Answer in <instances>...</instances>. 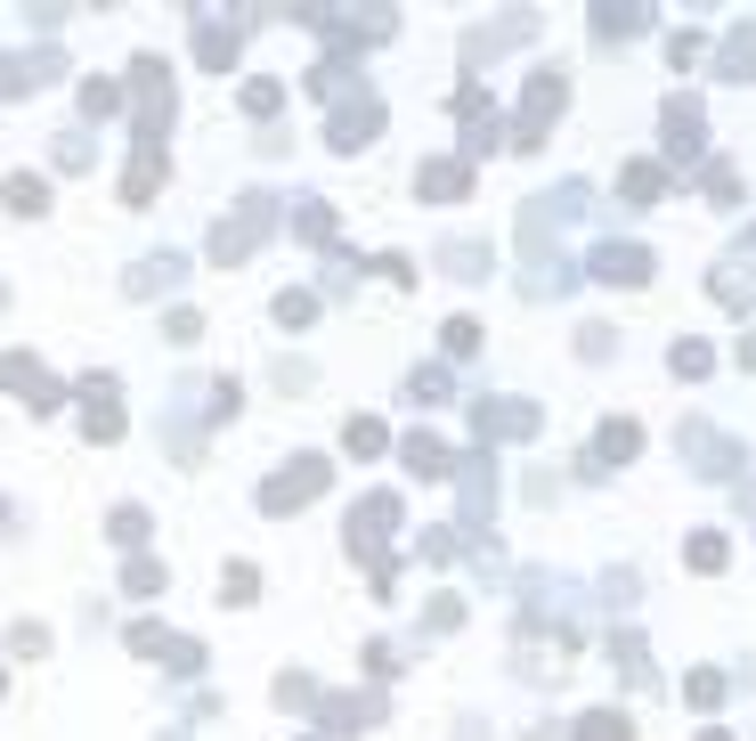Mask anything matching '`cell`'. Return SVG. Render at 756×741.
<instances>
[{
    "instance_id": "6da1fadb",
    "label": "cell",
    "mask_w": 756,
    "mask_h": 741,
    "mask_svg": "<svg viewBox=\"0 0 756 741\" xmlns=\"http://www.w3.org/2000/svg\"><path fill=\"white\" fill-rule=\"evenodd\" d=\"M269 220H277V204H269V196H244V213L212 229V261H220V270H237V261L252 253V244L269 237Z\"/></svg>"
},
{
    "instance_id": "7a4b0ae2",
    "label": "cell",
    "mask_w": 756,
    "mask_h": 741,
    "mask_svg": "<svg viewBox=\"0 0 756 741\" xmlns=\"http://www.w3.org/2000/svg\"><path fill=\"white\" fill-rule=\"evenodd\" d=\"M326 481H333V465H326V457H293V472H269V481H261V513H293V505H309Z\"/></svg>"
},
{
    "instance_id": "3957f363",
    "label": "cell",
    "mask_w": 756,
    "mask_h": 741,
    "mask_svg": "<svg viewBox=\"0 0 756 741\" xmlns=\"http://www.w3.org/2000/svg\"><path fill=\"white\" fill-rule=\"evenodd\" d=\"M561 98H570V81H561L554 66L529 74V98H521V131H513V148H545V131H554Z\"/></svg>"
},
{
    "instance_id": "277c9868",
    "label": "cell",
    "mask_w": 756,
    "mask_h": 741,
    "mask_svg": "<svg viewBox=\"0 0 756 741\" xmlns=\"http://www.w3.org/2000/svg\"><path fill=\"white\" fill-rule=\"evenodd\" d=\"M0 383H9L17 400L33 407V416H57V375H50L33 351H9V359H0Z\"/></svg>"
},
{
    "instance_id": "5b68a950",
    "label": "cell",
    "mask_w": 756,
    "mask_h": 741,
    "mask_svg": "<svg viewBox=\"0 0 756 741\" xmlns=\"http://www.w3.org/2000/svg\"><path fill=\"white\" fill-rule=\"evenodd\" d=\"M472 432H480V440H529V432H537V407H521V400H480V407H472Z\"/></svg>"
},
{
    "instance_id": "8992f818",
    "label": "cell",
    "mask_w": 756,
    "mask_h": 741,
    "mask_svg": "<svg viewBox=\"0 0 756 741\" xmlns=\"http://www.w3.org/2000/svg\"><path fill=\"white\" fill-rule=\"evenodd\" d=\"M374 131H383V107H374V98H359V107H342V115L326 122V139H333V148H342V155H359V148H366Z\"/></svg>"
},
{
    "instance_id": "52a82bcc",
    "label": "cell",
    "mask_w": 756,
    "mask_h": 741,
    "mask_svg": "<svg viewBox=\"0 0 756 741\" xmlns=\"http://www.w3.org/2000/svg\"><path fill=\"white\" fill-rule=\"evenodd\" d=\"M398 457H407V472H415V481H448V472H456L448 440H431V432H407V440H398Z\"/></svg>"
},
{
    "instance_id": "ba28073f",
    "label": "cell",
    "mask_w": 756,
    "mask_h": 741,
    "mask_svg": "<svg viewBox=\"0 0 756 741\" xmlns=\"http://www.w3.org/2000/svg\"><path fill=\"white\" fill-rule=\"evenodd\" d=\"M667 163H700V107L667 98Z\"/></svg>"
},
{
    "instance_id": "9c48e42d",
    "label": "cell",
    "mask_w": 756,
    "mask_h": 741,
    "mask_svg": "<svg viewBox=\"0 0 756 741\" xmlns=\"http://www.w3.org/2000/svg\"><path fill=\"white\" fill-rule=\"evenodd\" d=\"M683 448L700 457V472H708V481H724V472L741 465V448H732L724 432H708V424H683Z\"/></svg>"
},
{
    "instance_id": "30bf717a",
    "label": "cell",
    "mask_w": 756,
    "mask_h": 741,
    "mask_svg": "<svg viewBox=\"0 0 756 741\" xmlns=\"http://www.w3.org/2000/svg\"><path fill=\"white\" fill-rule=\"evenodd\" d=\"M594 277H602V285H643V277H650V253H643V244H602V253H594Z\"/></svg>"
},
{
    "instance_id": "8fae6325",
    "label": "cell",
    "mask_w": 756,
    "mask_h": 741,
    "mask_svg": "<svg viewBox=\"0 0 756 741\" xmlns=\"http://www.w3.org/2000/svg\"><path fill=\"white\" fill-rule=\"evenodd\" d=\"M635 448H643V424H626V416H611L594 432V465H626Z\"/></svg>"
},
{
    "instance_id": "7c38bea8",
    "label": "cell",
    "mask_w": 756,
    "mask_h": 741,
    "mask_svg": "<svg viewBox=\"0 0 756 741\" xmlns=\"http://www.w3.org/2000/svg\"><path fill=\"white\" fill-rule=\"evenodd\" d=\"M318 717H326V733H366L374 717H383V701H350V693H333Z\"/></svg>"
},
{
    "instance_id": "4fadbf2b",
    "label": "cell",
    "mask_w": 756,
    "mask_h": 741,
    "mask_svg": "<svg viewBox=\"0 0 756 741\" xmlns=\"http://www.w3.org/2000/svg\"><path fill=\"white\" fill-rule=\"evenodd\" d=\"M464 188H472V163H464V155H439V163H424V196H448V204H456Z\"/></svg>"
},
{
    "instance_id": "5bb4252c",
    "label": "cell",
    "mask_w": 756,
    "mask_h": 741,
    "mask_svg": "<svg viewBox=\"0 0 756 741\" xmlns=\"http://www.w3.org/2000/svg\"><path fill=\"white\" fill-rule=\"evenodd\" d=\"M196 57H204L212 74H228V66H237V33H220L212 17H204V25H196Z\"/></svg>"
},
{
    "instance_id": "9a60e30c",
    "label": "cell",
    "mask_w": 756,
    "mask_h": 741,
    "mask_svg": "<svg viewBox=\"0 0 756 741\" xmlns=\"http://www.w3.org/2000/svg\"><path fill=\"white\" fill-rule=\"evenodd\" d=\"M9 213H50V179H41V172H9Z\"/></svg>"
},
{
    "instance_id": "2e32d148",
    "label": "cell",
    "mask_w": 756,
    "mask_h": 741,
    "mask_svg": "<svg viewBox=\"0 0 756 741\" xmlns=\"http://www.w3.org/2000/svg\"><path fill=\"white\" fill-rule=\"evenodd\" d=\"M578 741H635V726H626V709H594L578 717Z\"/></svg>"
},
{
    "instance_id": "e0dca14e",
    "label": "cell",
    "mask_w": 756,
    "mask_h": 741,
    "mask_svg": "<svg viewBox=\"0 0 756 741\" xmlns=\"http://www.w3.org/2000/svg\"><path fill=\"white\" fill-rule=\"evenodd\" d=\"M724 74L732 81H756V25H741V33L724 41Z\"/></svg>"
},
{
    "instance_id": "ac0fdd59",
    "label": "cell",
    "mask_w": 756,
    "mask_h": 741,
    "mask_svg": "<svg viewBox=\"0 0 756 741\" xmlns=\"http://www.w3.org/2000/svg\"><path fill=\"white\" fill-rule=\"evenodd\" d=\"M618 188H626V196H635V204H659V188H667V172H659V163H626V172H618Z\"/></svg>"
},
{
    "instance_id": "d6986e66",
    "label": "cell",
    "mask_w": 756,
    "mask_h": 741,
    "mask_svg": "<svg viewBox=\"0 0 756 741\" xmlns=\"http://www.w3.org/2000/svg\"><path fill=\"white\" fill-rule=\"evenodd\" d=\"M342 448H350V457H383V424H374V416H350V424H342Z\"/></svg>"
},
{
    "instance_id": "ffe728a7",
    "label": "cell",
    "mask_w": 756,
    "mask_h": 741,
    "mask_svg": "<svg viewBox=\"0 0 756 741\" xmlns=\"http://www.w3.org/2000/svg\"><path fill=\"white\" fill-rule=\"evenodd\" d=\"M724 554H732V546L716 538V530H700V538L683 546V563H691V570H724Z\"/></svg>"
},
{
    "instance_id": "44dd1931",
    "label": "cell",
    "mask_w": 756,
    "mask_h": 741,
    "mask_svg": "<svg viewBox=\"0 0 756 741\" xmlns=\"http://www.w3.org/2000/svg\"><path fill=\"white\" fill-rule=\"evenodd\" d=\"M252 587H261V570H252V563H228L220 570V603H252Z\"/></svg>"
},
{
    "instance_id": "7402d4cb",
    "label": "cell",
    "mask_w": 756,
    "mask_h": 741,
    "mask_svg": "<svg viewBox=\"0 0 756 741\" xmlns=\"http://www.w3.org/2000/svg\"><path fill=\"white\" fill-rule=\"evenodd\" d=\"M683 701H691V709H716V701H724V676H716V668L683 676Z\"/></svg>"
},
{
    "instance_id": "603a6c76",
    "label": "cell",
    "mask_w": 756,
    "mask_h": 741,
    "mask_svg": "<svg viewBox=\"0 0 756 741\" xmlns=\"http://www.w3.org/2000/svg\"><path fill=\"white\" fill-rule=\"evenodd\" d=\"M9 652H17V661H41V652H50V628L17 620V628H9Z\"/></svg>"
},
{
    "instance_id": "cb8c5ba5",
    "label": "cell",
    "mask_w": 756,
    "mask_h": 741,
    "mask_svg": "<svg viewBox=\"0 0 756 741\" xmlns=\"http://www.w3.org/2000/svg\"><path fill=\"white\" fill-rule=\"evenodd\" d=\"M643 25H650L643 9H594V33L602 41H611V33H643Z\"/></svg>"
},
{
    "instance_id": "d4e9b609",
    "label": "cell",
    "mask_w": 756,
    "mask_h": 741,
    "mask_svg": "<svg viewBox=\"0 0 756 741\" xmlns=\"http://www.w3.org/2000/svg\"><path fill=\"white\" fill-rule=\"evenodd\" d=\"M107 538H114V546H139V538H146V513H139V505H114Z\"/></svg>"
},
{
    "instance_id": "484cf974",
    "label": "cell",
    "mask_w": 756,
    "mask_h": 741,
    "mask_svg": "<svg viewBox=\"0 0 756 741\" xmlns=\"http://www.w3.org/2000/svg\"><path fill=\"white\" fill-rule=\"evenodd\" d=\"M667 367H676V375H708L716 359H708V342H676V351H667Z\"/></svg>"
},
{
    "instance_id": "4316f807",
    "label": "cell",
    "mask_w": 756,
    "mask_h": 741,
    "mask_svg": "<svg viewBox=\"0 0 756 741\" xmlns=\"http://www.w3.org/2000/svg\"><path fill=\"white\" fill-rule=\"evenodd\" d=\"M163 579H172L163 563H131V570H122V587H131V595H163Z\"/></svg>"
},
{
    "instance_id": "83f0119b",
    "label": "cell",
    "mask_w": 756,
    "mask_h": 741,
    "mask_svg": "<svg viewBox=\"0 0 756 741\" xmlns=\"http://www.w3.org/2000/svg\"><path fill=\"white\" fill-rule=\"evenodd\" d=\"M448 270L456 277H489V253H480V244H448Z\"/></svg>"
},
{
    "instance_id": "f1b7e54d",
    "label": "cell",
    "mask_w": 756,
    "mask_h": 741,
    "mask_svg": "<svg viewBox=\"0 0 756 741\" xmlns=\"http://www.w3.org/2000/svg\"><path fill=\"white\" fill-rule=\"evenodd\" d=\"M81 107H90V115H114L122 90H114V81H81Z\"/></svg>"
},
{
    "instance_id": "f546056e",
    "label": "cell",
    "mask_w": 756,
    "mask_h": 741,
    "mask_svg": "<svg viewBox=\"0 0 756 741\" xmlns=\"http://www.w3.org/2000/svg\"><path fill=\"white\" fill-rule=\"evenodd\" d=\"M407 391H415V400H424V407H431V400H439V391H448V367H415V383H407Z\"/></svg>"
},
{
    "instance_id": "4dcf8cb0",
    "label": "cell",
    "mask_w": 756,
    "mask_h": 741,
    "mask_svg": "<svg viewBox=\"0 0 756 741\" xmlns=\"http://www.w3.org/2000/svg\"><path fill=\"white\" fill-rule=\"evenodd\" d=\"M448 351H456V359L480 351V326H472V318H448Z\"/></svg>"
},
{
    "instance_id": "1f68e13d",
    "label": "cell",
    "mask_w": 756,
    "mask_h": 741,
    "mask_svg": "<svg viewBox=\"0 0 756 741\" xmlns=\"http://www.w3.org/2000/svg\"><path fill=\"white\" fill-rule=\"evenodd\" d=\"M163 661H172L179 676H196V668H204V644H187V635H172V652H163Z\"/></svg>"
},
{
    "instance_id": "d6a6232c",
    "label": "cell",
    "mask_w": 756,
    "mask_h": 741,
    "mask_svg": "<svg viewBox=\"0 0 756 741\" xmlns=\"http://www.w3.org/2000/svg\"><path fill=\"white\" fill-rule=\"evenodd\" d=\"M277 318L285 326H309V318H318V302H309V294H277Z\"/></svg>"
},
{
    "instance_id": "836d02e7",
    "label": "cell",
    "mask_w": 756,
    "mask_h": 741,
    "mask_svg": "<svg viewBox=\"0 0 756 741\" xmlns=\"http://www.w3.org/2000/svg\"><path fill=\"white\" fill-rule=\"evenodd\" d=\"M277 98H285L277 81H244V107H252V115H277Z\"/></svg>"
},
{
    "instance_id": "e575fe53",
    "label": "cell",
    "mask_w": 756,
    "mask_h": 741,
    "mask_svg": "<svg viewBox=\"0 0 756 741\" xmlns=\"http://www.w3.org/2000/svg\"><path fill=\"white\" fill-rule=\"evenodd\" d=\"M741 367H748V375H756V335H741Z\"/></svg>"
},
{
    "instance_id": "d590c367",
    "label": "cell",
    "mask_w": 756,
    "mask_h": 741,
    "mask_svg": "<svg viewBox=\"0 0 756 741\" xmlns=\"http://www.w3.org/2000/svg\"><path fill=\"white\" fill-rule=\"evenodd\" d=\"M700 741H732V733H724V726H708V733H700Z\"/></svg>"
}]
</instances>
